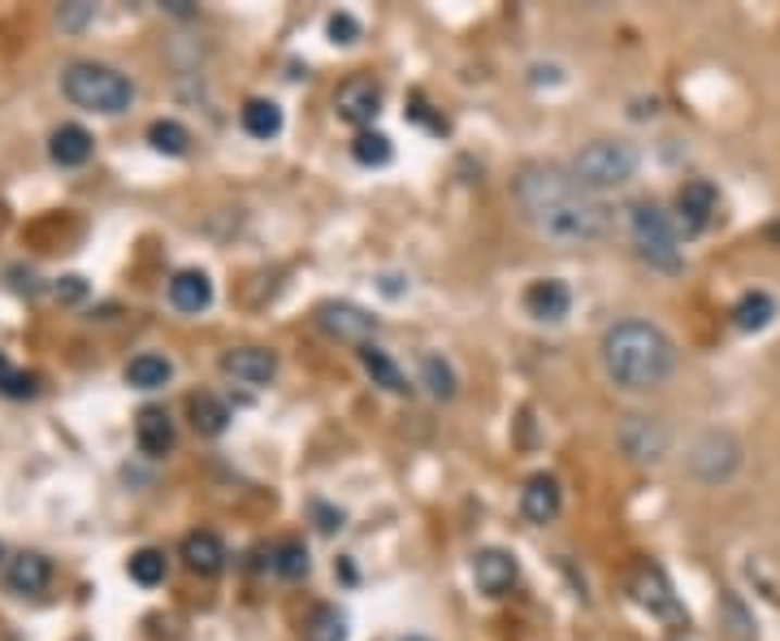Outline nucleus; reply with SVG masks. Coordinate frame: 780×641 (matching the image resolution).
<instances>
[{"label":"nucleus","instance_id":"72a5a7b5","mask_svg":"<svg viewBox=\"0 0 780 641\" xmlns=\"http://www.w3.org/2000/svg\"><path fill=\"white\" fill-rule=\"evenodd\" d=\"M91 17V4H74V9H61V26H83Z\"/></svg>","mask_w":780,"mask_h":641},{"label":"nucleus","instance_id":"412c9836","mask_svg":"<svg viewBox=\"0 0 780 641\" xmlns=\"http://www.w3.org/2000/svg\"><path fill=\"white\" fill-rule=\"evenodd\" d=\"M772 317H777V300H772L768 291H751V296H742V300L733 304V325H738L742 334L768 329Z\"/></svg>","mask_w":780,"mask_h":641},{"label":"nucleus","instance_id":"f8f14e48","mask_svg":"<svg viewBox=\"0 0 780 641\" xmlns=\"http://www.w3.org/2000/svg\"><path fill=\"white\" fill-rule=\"evenodd\" d=\"M222 373L243 381V386H269L274 373H278V360L265 347H235V351L222 355Z\"/></svg>","mask_w":780,"mask_h":641},{"label":"nucleus","instance_id":"0eeeda50","mask_svg":"<svg viewBox=\"0 0 780 641\" xmlns=\"http://www.w3.org/2000/svg\"><path fill=\"white\" fill-rule=\"evenodd\" d=\"M738 464H742V447H738L729 433H707V438H699V447H694V455H690V468H694L703 481H725V477L738 473Z\"/></svg>","mask_w":780,"mask_h":641},{"label":"nucleus","instance_id":"a878e982","mask_svg":"<svg viewBox=\"0 0 780 641\" xmlns=\"http://www.w3.org/2000/svg\"><path fill=\"white\" fill-rule=\"evenodd\" d=\"M348 638V616L339 607H317L304 625V641H343Z\"/></svg>","mask_w":780,"mask_h":641},{"label":"nucleus","instance_id":"c756f323","mask_svg":"<svg viewBox=\"0 0 780 641\" xmlns=\"http://www.w3.org/2000/svg\"><path fill=\"white\" fill-rule=\"evenodd\" d=\"M420 377H425V386H429L433 399H451V394H455V373H451V364H446L442 355H425V360H420Z\"/></svg>","mask_w":780,"mask_h":641},{"label":"nucleus","instance_id":"6e6552de","mask_svg":"<svg viewBox=\"0 0 780 641\" xmlns=\"http://www.w3.org/2000/svg\"><path fill=\"white\" fill-rule=\"evenodd\" d=\"M716 209H720V196H716L712 183H703V178L685 183V187L677 191V230H681V235H703V230L712 226Z\"/></svg>","mask_w":780,"mask_h":641},{"label":"nucleus","instance_id":"b1692460","mask_svg":"<svg viewBox=\"0 0 780 641\" xmlns=\"http://www.w3.org/2000/svg\"><path fill=\"white\" fill-rule=\"evenodd\" d=\"M169 377H174V364H169L165 355H135V360L126 364V381L139 386V390H156V386H165Z\"/></svg>","mask_w":780,"mask_h":641},{"label":"nucleus","instance_id":"1a4fd4ad","mask_svg":"<svg viewBox=\"0 0 780 641\" xmlns=\"http://www.w3.org/2000/svg\"><path fill=\"white\" fill-rule=\"evenodd\" d=\"M317 325L339 338V342H356V347H369V338L378 334V317H369L365 309L356 304H322L317 309Z\"/></svg>","mask_w":780,"mask_h":641},{"label":"nucleus","instance_id":"9d476101","mask_svg":"<svg viewBox=\"0 0 780 641\" xmlns=\"http://www.w3.org/2000/svg\"><path fill=\"white\" fill-rule=\"evenodd\" d=\"M335 113L348 122V126H369L378 113H382V91L374 78H348L339 91H335Z\"/></svg>","mask_w":780,"mask_h":641},{"label":"nucleus","instance_id":"4be33fe9","mask_svg":"<svg viewBox=\"0 0 780 641\" xmlns=\"http://www.w3.org/2000/svg\"><path fill=\"white\" fill-rule=\"evenodd\" d=\"M48 577H52V568L43 555H17L9 564V590L13 594H39L48 586Z\"/></svg>","mask_w":780,"mask_h":641},{"label":"nucleus","instance_id":"423d86ee","mask_svg":"<svg viewBox=\"0 0 780 641\" xmlns=\"http://www.w3.org/2000/svg\"><path fill=\"white\" fill-rule=\"evenodd\" d=\"M629 594H633V603H638L642 612H651L655 620H668V625H685V620H690L685 607L677 603V594H672L664 568H655V564H642V568L633 573Z\"/></svg>","mask_w":780,"mask_h":641},{"label":"nucleus","instance_id":"bb28decb","mask_svg":"<svg viewBox=\"0 0 780 641\" xmlns=\"http://www.w3.org/2000/svg\"><path fill=\"white\" fill-rule=\"evenodd\" d=\"M148 143H152L156 152H165V156H183V152L191 148V135H187V126L161 117V122L148 126Z\"/></svg>","mask_w":780,"mask_h":641},{"label":"nucleus","instance_id":"39448f33","mask_svg":"<svg viewBox=\"0 0 780 641\" xmlns=\"http://www.w3.org/2000/svg\"><path fill=\"white\" fill-rule=\"evenodd\" d=\"M638 174V152L620 139H599L590 148L577 152L573 161V178L590 191V196H603V191H616L625 187L629 178Z\"/></svg>","mask_w":780,"mask_h":641},{"label":"nucleus","instance_id":"f03ea898","mask_svg":"<svg viewBox=\"0 0 780 641\" xmlns=\"http://www.w3.org/2000/svg\"><path fill=\"white\" fill-rule=\"evenodd\" d=\"M603 368L620 390H655L672 377L677 347L651 320H620L603 334Z\"/></svg>","mask_w":780,"mask_h":641},{"label":"nucleus","instance_id":"f3484780","mask_svg":"<svg viewBox=\"0 0 780 641\" xmlns=\"http://www.w3.org/2000/svg\"><path fill=\"white\" fill-rule=\"evenodd\" d=\"M183 560H187V568L191 573H200V577H217L222 568H226V546H222V538L217 533H187L183 538Z\"/></svg>","mask_w":780,"mask_h":641},{"label":"nucleus","instance_id":"e433bc0d","mask_svg":"<svg viewBox=\"0 0 780 641\" xmlns=\"http://www.w3.org/2000/svg\"><path fill=\"white\" fill-rule=\"evenodd\" d=\"M412 641H416V638H412Z\"/></svg>","mask_w":780,"mask_h":641},{"label":"nucleus","instance_id":"a211bd4d","mask_svg":"<svg viewBox=\"0 0 780 641\" xmlns=\"http://www.w3.org/2000/svg\"><path fill=\"white\" fill-rule=\"evenodd\" d=\"M169 304H174L178 313H204V309L213 304V282H209L200 269H183V274H174V282H169Z\"/></svg>","mask_w":780,"mask_h":641},{"label":"nucleus","instance_id":"dca6fc26","mask_svg":"<svg viewBox=\"0 0 780 641\" xmlns=\"http://www.w3.org/2000/svg\"><path fill=\"white\" fill-rule=\"evenodd\" d=\"M525 309H529V317L538 320H564L568 309H573V291L559 278H542V282H533L525 291Z\"/></svg>","mask_w":780,"mask_h":641},{"label":"nucleus","instance_id":"c9c22d12","mask_svg":"<svg viewBox=\"0 0 780 641\" xmlns=\"http://www.w3.org/2000/svg\"><path fill=\"white\" fill-rule=\"evenodd\" d=\"M9 377H13V368H9V360H4V355H0V386H4V381H9Z\"/></svg>","mask_w":780,"mask_h":641},{"label":"nucleus","instance_id":"f257e3e1","mask_svg":"<svg viewBox=\"0 0 780 641\" xmlns=\"http://www.w3.org/2000/svg\"><path fill=\"white\" fill-rule=\"evenodd\" d=\"M516 204L525 213V222L551 239V243H599L612 226L607 204L599 196H590L573 174L555 169V165H529L516 178Z\"/></svg>","mask_w":780,"mask_h":641},{"label":"nucleus","instance_id":"7c9ffc66","mask_svg":"<svg viewBox=\"0 0 780 641\" xmlns=\"http://www.w3.org/2000/svg\"><path fill=\"white\" fill-rule=\"evenodd\" d=\"M274 573L287 577V581L309 577V551H304L300 542H282V546L274 551Z\"/></svg>","mask_w":780,"mask_h":641},{"label":"nucleus","instance_id":"9b49d317","mask_svg":"<svg viewBox=\"0 0 780 641\" xmlns=\"http://www.w3.org/2000/svg\"><path fill=\"white\" fill-rule=\"evenodd\" d=\"M620 447H625V455H633L642 464H655L668 451V429L655 416H629L620 425Z\"/></svg>","mask_w":780,"mask_h":641},{"label":"nucleus","instance_id":"2eb2a0df","mask_svg":"<svg viewBox=\"0 0 780 641\" xmlns=\"http://www.w3.org/2000/svg\"><path fill=\"white\" fill-rule=\"evenodd\" d=\"M135 442L152 460L169 455L174 451V420H169V412L165 407H143L139 420H135Z\"/></svg>","mask_w":780,"mask_h":641},{"label":"nucleus","instance_id":"473e14b6","mask_svg":"<svg viewBox=\"0 0 780 641\" xmlns=\"http://www.w3.org/2000/svg\"><path fill=\"white\" fill-rule=\"evenodd\" d=\"M0 394H9V399H30V394H35V377H30V373H13V377L0 386Z\"/></svg>","mask_w":780,"mask_h":641},{"label":"nucleus","instance_id":"cd10ccee","mask_svg":"<svg viewBox=\"0 0 780 641\" xmlns=\"http://www.w3.org/2000/svg\"><path fill=\"white\" fill-rule=\"evenodd\" d=\"M352 156L361 161V165H369V169H378V165H390V156H394V148H390L387 135H378V130H361L356 139H352Z\"/></svg>","mask_w":780,"mask_h":641},{"label":"nucleus","instance_id":"6ab92c4d","mask_svg":"<svg viewBox=\"0 0 780 641\" xmlns=\"http://www.w3.org/2000/svg\"><path fill=\"white\" fill-rule=\"evenodd\" d=\"M48 152H52V161H56L61 169H74V165H87V161H91L96 143H91V135H87L83 126H61V130L52 135Z\"/></svg>","mask_w":780,"mask_h":641},{"label":"nucleus","instance_id":"f704fd0d","mask_svg":"<svg viewBox=\"0 0 780 641\" xmlns=\"http://www.w3.org/2000/svg\"><path fill=\"white\" fill-rule=\"evenodd\" d=\"M56 296H61V300H83L87 287H83V278H65V287H56Z\"/></svg>","mask_w":780,"mask_h":641},{"label":"nucleus","instance_id":"ddd939ff","mask_svg":"<svg viewBox=\"0 0 780 641\" xmlns=\"http://www.w3.org/2000/svg\"><path fill=\"white\" fill-rule=\"evenodd\" d=\"M516 577H520V568H516V560L507 555V551H477L473 555V581H477V590L481 594H490V599H499V594H507L512 586H516Z\"/></svg>","mask_w":780,"mask_h":641},{"label":"nucleus","instance_id":"393cba45","mask_svg":"<svg viewBox=\"0 0 780 641\" xmlns=\"http://www.w3.org/2000/svg\"><path fill=\"white\" fill-rule=\"evenodd\" d=\"M191 420H196V429L200 433H209V438H217L226 425H230V407L217 399V394H191Z\"/></svg>","mask_w":780,"mask_h":641},{"label":"nucleus","instance_id":"4468645a","mask_svg":"<svg viewBox=\"0 0 780 641\" xmlns=\"http://www.w3.org/2000/svg\"><path fill=\"white\" fill-rule=\"evenodd\" d=\"M559 507H564V494H559V481H555V477L538 473V477L525 481V490H520V512H525L529 525H551V520L559 516Z\"/></svg>","mask_w":780,"mask_h":641},{"label":"nucleus","instance_id":"5701e85b","mask_svg":"<svg viewBox=\"0 0 780 641\" xmlns=\"http://www.w3.org/2000/svg\"><path fill=\"white\" fill-rule=\"evenodd\" d=\"M243 130L252 139H274L282 130V109L274 100H248L243 104Z\"/></svg>","mask_w":780,"mask_h":641},{"label":"nucleus","instance_id":"20e7f679","mask_svg":"<svg viewBox=\"0 0 780 641\" xmlns=\"http://www.w3.org/2000/svg\"><path fill=\"white\" fill-rule=\"evenodd\" d=\"M629 239H633V248H638V256L646 265L668 269V274L681 269V230L659 204L642 200V204L629 209Z\"/></svg>","mask_w":780,"mask_h":641},{"label":"nucleus","instance_id":"7ed1b4c3","mask_svg":"<svg viewBox=\"0 0 780 641\" xmlns=\"http://www.w3.org/2000/svg\"><path fill=\"white\" fill-rule=\"evenodd\" d=\"M61 91L70 96V104L87 109V113H104V117H117L130 109L135 100V87L126 74H117L113 65H96V61H78L61 74Z\"/></svg>","mask_w":780,"mask_h":641},{"label":"nucleus","instance_id":"aec40b11","mask_svg":"<svg viewBox=\"0 0 780 641\" xmlns=\"http://www.w3.org/2000/svg\"><path fill=\"white\" fill-rule=\"evenodd\" d=\"M361 364H365V373L374 377V386H382V390H390V394H407L412 386H407V377H403V368L390 360L382 347H361Z\"/></svg>","mask_w":780,"mask_h":641},{"label":"nucleus","instance_id":"c85d7f7f","mask_svg":"<svg viewBox=\"0 0 780 641\" xmlns=\"http://www.w3.org/2000/svg\"><path fill=\"white\" fill-rule=\"evenodd\" d=\"M126 573H130V581H139V586H161V581H165V555L152 551V546H143V551L130 555Z\"/></svg>","mask_w":780,"mask_h":641},{"label":"nucleus","instance_id":"2f4dec72","mask_svg":"<svg viewBox=\"0 0 780 641\" xmlns=\"http://www.w3.org/2000/svg\"><path fill=\"white\" fill-rule=\"evenodd\" d=\"M330 39H335V43H356V39H361V22H356L352 13H335V17H330Z\"/></svg>","mask_w":780,"mask_h":641}]
</instances>
